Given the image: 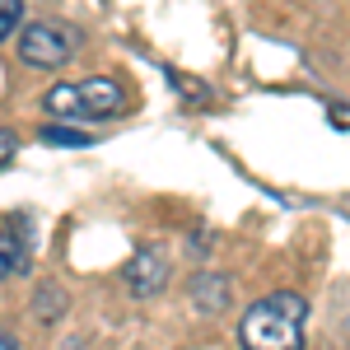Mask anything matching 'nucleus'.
<instances>
[{
	"label": "nucleus",
	"instance_id": "1",
	"mask_svg": "<svg viewBox=\"0 0 350 350\" xmlns=\"http://www.w3.org/2000/svg\"><path fill=\"white\" fill-rule=\"evenodd\" d=\"M304 323L308 304L295 290H275L257 299L239 323V346L243 350H304Z\"/></svg>",
	"mask_w": 350,
	"mask_h": 350
},
{
	"label": "nucleus",
	"instance_id": "2",
	"mask_svg": "<svg viewBox=\"0 0 350 350\" xmlns=\"http://www.w3.org/2000/svg\"><path fill=\"white\" fill-rule=\"evenodd\" d=\"M42 108L52 112V117H117V112L131 108V98H126V89L117 80H80V84H56L42 94Z\"/></svg>",
	"mask_w": 350,
	"mask_h": 350
},
{
	"label": "nucleus",
	"instance_id": "3",
	"mask_svg": "<svg viewBox=\"0 0 350 350\" xmlns=\"http://www.w3.org/2000/svg\"><path fill=\"white\" fill-rule=\"evenodd\" d=\"M75 56V33L61 24H24L19 33V61L38 70H61Z\"/></svg>",
	"mask_w": 350,
	"mask_h": 350
},
{
	"label": "nucleus",
	"instance_id": "4",
	"mask_svg": "<svg viewBox=\"0 0 350 350\" xmlns=\"http://www.w3.org/2000/svg\"><path fill=\"white\" fill-rule=\"evenodd\" d=\"M163 285H168V257L159 247H140L126 262V290L135 299H150V295H159Z\"/></svg>",
	"mask_w": 350,
	"mask_h": 350
},
{
	"label": "nucleus",
	"instance_id": "5",
	"mask_svg": "<svg viewBox=\"0 0 350 350\" xmlns=\"http://www.w3.org/2000/svg\"><path fill=\"white\" fill-rule=\"evenodd\" d=\"M28 267H33V247L19 234V219H0V280L28 275Z\"/></svg>",
	"mask_w": 350,
	"mask_h": 350
},
{
	"label": "nucleus",
	"instance_id": "6",
	"mask_svg": "<svg viewBox=\"0 0 350 350\" xmlns=\"http://www.w3.org/2000/svg\"><path fill=\"white\" fill-rule=\"evenodd\" d=\"M229 280L224 275H211V271H201V275H191V304L201 308V313H224L229 308Z\"/></svg>",
	"mask_w": 350,
	"mask_h": 350
},
{
	"label": "nucleus",
	"instance_id": "7",
	"mask_svg": "<svg viewBox=\"0 0 350 350\" xmlns=\"http://www.w3.org/2000/svg\"><path fill=\"white\" fill-rule=\"evenodd\" d=\"M19 19H24V0H0V42L19 28Z\"/></svg>",
	"mask_w": 350,
	"mask_h": 350
},
{
	"label": "nucleus",
	"instance_id": "8",
	"mask_svg": "<svg viewBox=\"0 0 350 350\" xmlns=\"http://www.w3.org/2000/svg\"><path fill=\"white\" fill-rule=\"evenodd\" d=\"M42 140H47V145H89V135H84V131H66L61 122L42 126Z\"/></svg>",
	"mask_w": 350,
	"mask_h": 350
},
{
	"label": "nucleus",
	"instance_id": "9",
	"mask_svg": "<svg viewBox=\"0 0 350 350\" xmlns=\"http://www.w3.org/2000/svg\"><path fill=\"white\" fill-rule=\"evenodd\" d=\"M14 150H19V135L10 131V126H0V168L14 159Z\"/></svg>",
	"mask_w": 350,
	"mask_h": 350
},
{
	"label": "nucleus",
	"instance_id": "10",
	"mask_svg": "<svg viewBox=\"0 0 350 350\" xmlns=\"http://www.w3.org/2000/svg\"><path fill=\"white\" fill-rule=\"evenodd\" d=\"M0 350H19V341H14V336H10L5 327H0Z\"/></svg>",
	"mask_w": 350,
	"mask_h": 350
}]
</instances>
